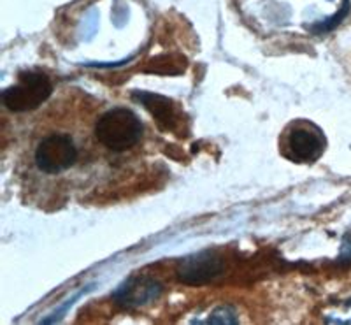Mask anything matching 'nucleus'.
<instances>
[{
    "label": "nucleus",
    "instance_id": "obj_9",
    "mask_svg": "<svg viewBox=\"0 0 351 325\" xmlns=\"http://www.w3.org/2000/svg\"><path fill=\"white\" fill-rule=\"evenodd\" d=\"M208 322L209 324H237V318L236 313L228 306H223V308H218L216 311H213L211 318Z\"/></svg>",
    "mask_w": 351,
    "mask_h": 325
},
{
    "label": "nucleus",
    "instance_id": "obj_1",
    "mask_svg": "<svg viewBox=\"0 0 351 325\" xmlns=\"http://www.w3.org/2000/svg\"><path fill=\"white\" fill-rule=\"evenodd\" d=\"M144 127L137 115L127 108L106 111L95 123V137L100 146L114 153L127 152L143 139Z\"/></svg>",
    "mask_w": 351,
    "mask_h": 325
},
{
    "label": "nucleus",
    "instance_id": "obj_8",
    "mask_svg": "<svg viewBox=\"0 0 351 325\" xmlns=\"http://www.w3.org/2000/svg\"><path fill=\"white\" fill-rule=\"evenodd\" d=\"M348 12H350V0H344V5L343 9H341L335 16L328 18V20H325L324 23H318L316 27H313V30L315 32H327V30H332L334 27H337V25L341 23V20H344V18L348 16Z\"/></svg>",
    "mask_w": 351,
    "mask_h": 325
},
{
    "label": "nucleus",
    "instance_id": "obj_2",
    "mask_svg": "<svg viewBox=\"0 0 351 325\" xmlns=\"http://www.w3.org/2000/svg\"><path fill=\"white\" fill-rule=\"evenodd\" d=\"M77 145L67 132L46 134L34 149V164L40 173L55 176L62 174L77 162Z\"/></svg>",
    "mask_w": 351,
    "mask_h": 325
},
{
    "label": "nucleus",
    "instance_id": "obj_7",
    "mask_svg": "<svg viewBox=\"0 0 351 325\" xmlns=\"http://www.w3.org/2000/svg\"><path fill=\"white\" fill-rule=\"evenodd\" d=\"M136 99L152 112L153 117L156 118L158 125L165 130H172L176 127V115L174 108H172L171 101L162 95L148 92H136Z\"/></svg>",
    "mask_w": 351,
    "mask_h": 325
},
{
    "label": "nucleus",
    "instance_id": "obj_5",
    "mask_svg": "<svg viewBox=\"0 0 351 325\" xmlns=\"http://www.w3.org/2000/svg\"><path fill=\"white\" fill-rule=\"evenodd\" d=\"M223 271V264L211 253H199L184 258L180 265V280L186 285H202Z\"/></svg>",
    "mask_w": 351,
    "mask_h": 325
},
{
    "label": "nucleus",
    "instance_id": "obj_3",
    "mask_svg": "<svg viewBox=\"0 0 351 325\" xmlns=\"http://www.w3.org/2000/svg\"><path fill=\"white\" fill-rule=\"evenodd\" d=\"M53 92L49 77L39 71L20 74V81L2 93V102L14 112L34 111L48 101Z\"/></svg>",
    "mask_w": 351,
    "mask_h": 325
},
{
    "label": "nucleus",
    "instance_id": "obj_10",
    "mask_svg": "<svg viewBox=\"0 0 351 325\" xmlns=\"http://www.w3.org/2000/svg\"><path fill=\"white\" fill-rule=\"evenodd\" d=\"M346 306H351V299H350V301H346Z\"/></svg>",
    "mask_w": 351,
    "mask_h": 325
},
{
    "label": "nucleus",
    "instance_id": "obj_6",
    "mask_svg": "<svg viewBox=\"0 0 351 325\" xmlns=\"http://www.w3.org/2000/svg\"><path fill=\"white\" fill-rule=\"evenodd\" d=\"M160 287L152 280H136L132 278L120 287V290L114 293V299L125 306H139L144 302L152 301V299L158 298Z\"/></svg>",
    "mask_w": 351,
    "mask_h": 325
},
{
    "label": "nucleus",
    "instance_id": "obj_4",
    "mask_svg": "<svg viewBox=\"0 0 351 325\" xmlns=\"http://www.w3.org/2000/svg\"><path fill=\"white\" fill-rule=\"evenodd\" d=\"M325 152L324 132L313 123L297 121L288 127L283 141L285 157L299 164H313Z\"/></svg>",
    "mask_w": 351,
    "mask_h": 325
}]
</instances>
